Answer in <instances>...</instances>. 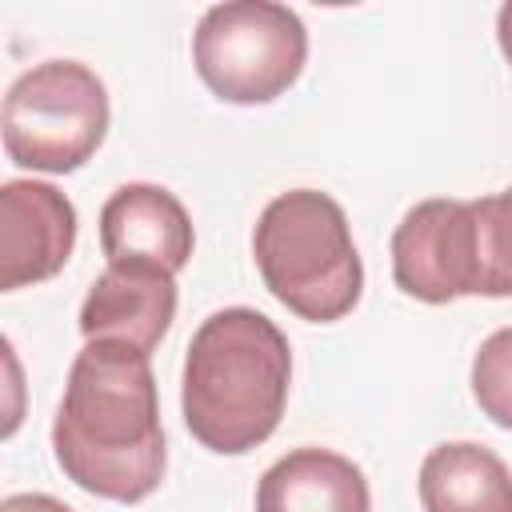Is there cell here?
Listing matches in <instances>:
<instances>
[{
	"label": "cell",
	"instance_id": "obj_1",
	"mask_svg": "<svg viewBox=\"0 0 512 512\" xmlns=\"http://www.w3.org/2000/svg\"><path fill=\"white\" fill-rule=\"evenodd\" d=\"M52 456L88 496L148 500L168 468L152 356L124 344H84L52 420Z\"/></svg>",
	"mask_w": 512,
	"mask_h": 512
},
{
	"label": "cell",
	"instance_id": "obj_2",
	"mask_svg": "<svg viewBox=\"0 0 512 512\" xmlns=\"http://www.w3.org/2000/svg\"><path fill=\"white\" fill-rule=\"evenodd\" d=\"M292 388L288 336L256 308H220L200 320L184 352L180 408L188 432L216 456L260 448Z\"/></svg>",
	"mask_w": 512,
	"mask_h": 512
},
{
	"label": "cell",
	"instance_id": "obj_3",
	"mask_svg": "<svg viewBox=\"0 0 512 512\" xmlns=\"http://www.w3.org/2000/svg\"><path fill=\"white\" fill-rule=\"evenodd\" d=\"M264 288L308 324L344 320L364 292V264L344 208L320 188L272 196L252 232Z\"/></svg>",
	"mask_w": 512,
	"mask_h": 512
},
{
	"label": "cell",
	"instance_id": "obj_4",
	"mask_svg": "<svg viewBox=\"0 0 512 512\" xmlns=\"http://www.w3.org/2000/svg\"><path fill=\"white\" fill-rule=\"evenodd\" d=\"M108 120V88L88 64L44 60L12 80L0 108V136L12 164L64 176L96 156Z\"/></svg>",
	"mask_w": 512,
	"mask_h": 512
},
{
	"label": "cell",
	"instance_id": "obj_5",
	"mask_svg": "<svg viewBox=\"0 0 512 512\" xmlns=\"http://www.w3.org/2000/svg\"><path fill=\"white\" fill-rule=\"evenodd\" d=\"M308 60V28L288 4L232 0L212 4L192 32V64L224 104H272Z\"/></svg>",
	"mask_w": 512,
	"mask_h": 512
},
{
	"label": "cell",
	"instance_id": "obj_6",
	"mask_svg": "<svg viewBox=\"0 0 512 512\" xmlns=\"http://www.w3.org/2000/svg\"><path fill=\"white\" fill-rule=\"evenodd\" d=\"M392 280L420 304L480 296V244L472 200L432 196L412 204L392 232Z\"/></svg>",
	"mask_w": 512,
	"mask_h": 512
},
{
	"label": "cell",
	"instance_id": "obj_7",
	"mask_svg": "<svg viewBox=\"0 0 512 512\" xmlns=\"http://www.w3.org/2000/svg\"><path fill=\"white\" fill-rule=\"evenodd\" d=\"M76 248V208L44 180L0 184V292L52 280Z\"/></svg>",
	"mask_w": 512,
	"mask_h": 512
},
{
	"label": "cell",
	"instance_id": "obj_8",
	"mask_svg": "<svg viewBox=\"0 0 512 512\" xmlns=\"http://www.w3.org/2000/svg\"><path fill=\"white\" fill-rule=\"evenodd\" d=\"M172 320L176 276L148 264H108L80 304L84 344H124L144 356L168 336Z\"/></svg>",
	"mask_w": 512,
	"mask_h": 512
},
{
	"label": "cell",
	"instance_id": "obj_9",
	"mask_svg": "<svg viewBox=\"0 0 512 512\" xmlns=\"http://www.w3.org/2000/svg\"><path fill=\"white\" fill-rule=\"evenodd\" d=\"M100 248L108 264H148L176 276L196 248L192 216L160 184H120L100 208Z\"/></svg>",
	"mask_w": 512,
	"mask_h": 512
},
{
	"label": "cell",
	"instance_id": "obj_10",
	"mask_svg": "<svg viewBox=\"0 0 512 512\" xmlns=\"http://www.w3.org/2000/svg\"><path fill=\"white\" fill-rule=\"evenodd\" d=\"M256 512H372V492L348 456L292 448L256 484Z\"/></svg>",
	"mask_w": 512,
	"mask_h": 512
},
{
	"label": "cell",
	"instance_id": "obj_11",
	"mask_svg": "<svg viewBox=\"0 0 512 512\" xmlns=\"http://www.w3.org/2000/svg\"><path fill=\"white\" fill-rule=\"evenodd\" d=\"M424 512H512L508 464L476 440H444L420 464Z\"/></svg>",
	"mask_w": 512,
	"mask_h": 512
},
{
	"label": "cell",
	"instance_id": "obj_12",
	"mask_svg": "<svg viewBox=\"0 0 512 512\" xmlns=\"http://www.w3.org/2000/svg\"><path fill=\"white\" fill-rule=\"evenodd\" d=\"M480 244V296H512V188L472 200Z\"/></svg>",
	"mask_w": 512,
	"mask_h": 512
},
{
	"label": "cell",
	"instance_id": "obj_13",
	"mask_svg": "<svg viewBox=\"0 0 512 512\" xmlns=\"http://www.w3.org/2000/svg\"><path fill=\"white\" fill-rule=\"evenodd\" d=\"M472 396L480 412L512 432V328H496L472 356Z\"/></svg>",
	"mask_w": 512,
	"mask_h": 512
},
{
	"label": "cell",
	"instance_id": "obj_14",
	"mask_svg": "<svg viewBox=\"0 0 512 512\" xmlns=\"http://www.w3.org/2000/svg\"><path fill=\"white\" fill-rule=\"evenodd\" d=\"M0 512H72V508L48 492H12L0 500Z\"/></svg>",
	"mask_w": 512,
	"mask_h": 512
},
{
	"label": "cell",
	"instance_id": "obj_15",
	"mask_svg": "<svg viewBox=\"0 0 512 512\" xmlns=\"http://www.w3.org/2000/svg\"><path fill=\"white\" fill-rule=\"evenodd\" d=\"M496 40H500V52H504V60L512 68V0L496 12Z\"/></svg>",
	"mask_w": 512,
	"mask_h": 512
}]
</instances>
